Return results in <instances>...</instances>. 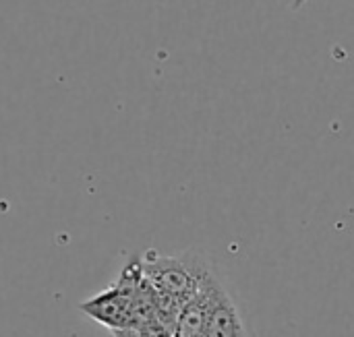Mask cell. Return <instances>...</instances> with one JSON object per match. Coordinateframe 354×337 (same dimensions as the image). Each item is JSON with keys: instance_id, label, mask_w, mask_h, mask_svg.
<instances>
[{"instance_id": "6da1fadb", "label": "cell", "mask_w": 354, "mask_h": 337, "mask_svg": "<svg viewBox=\"0 0 354 337\" xmlns=\"http://www.w3.org/2000/svg\"><path fill=\"white\" fill-rule=\"evenodd\" d=\"M141 261L143 273L156 290L158 321L170 329L174 327L180 309L216 276L207 259L195 251L183 255H158L149 251L141 257Z\"/></svg>"}, {"instance_id": "7a4b0ae2", "label": "cell", "mask_w": 354, "mask_h": 337, "mask_svg": "<svg viewBox=\"0 0 354 337\" xmlns=\"http://www.w3.org/2000/svg\"><path fill=\"white\" fill-rule=\"evenodd\" d=\"M79 311L110 331L158 321L156 290L143 273L141 257H131L118 280L108 290L81 302Z\"/></svg>"}, {"instance_id": "3957f363", "label": "cell", "mask_w": 354, "mask_h": 337, "mask_svg": "<svg viewBox=\"0 0 354 337\" xmlns=\"http://www.w3.org/2000/svg\"><path fill=\"white\" fill-rule=\"evenodd\" d=\"M205 337H249L241 309L214 276L205 286Z\"/></svg>"}, {"instance_id": "277c9868", "label": "cell", "mask_w": 354, "mask_h": 337, "mask_svg": "<svg viewBox=\"0 0 354 337\" xmlns=\"http://www.w3.org/2000/svg\"><path fill=\"white\" fill-rule=\"evenodd\" d=\"M203 327H205V288L180 309L176 323L172 327V337H205Z\"/></svg>"}, {"instance_id": "5b68a950", "label": "cell", "mask_w": 354, "mask_h": 337, "mask_svg": "<svg viewBox=\"0 0 354 337\" xmlns=\"http://www.w3.org/2000/svg\"><path fill=\"white\" fill-rule=\"evenodd\" d=\"M114 337H172V329L160 321H147L139 325H131L124 329H114Z\"/></svg>"}, {"instance_id": "8992f818", "label": "cell", "mask_w": 354, "mask_h": 337, "mask_svg": "<svg viewBox=\"0 0 354 337\" xmlns=\"http://www.w3.org/2000/svg\"><path fill=\"white\" fill-rule=\"evenodd\" d=\"M305 2H307V0H292V2H290V8H295V10H297V8H301Z\"/></svg>"}, {"instance_id": "52a82bcc", "label": "cell", "mask_w": 354, "mask_h": 337, "mask_svg": "<svg viewBox=\"0 0 354 337\" xmlns=\"http://www.w3.org/2000/svg\"><path fill=\"white\" fill-rule=\"evenodd\" d=\"M288 2H292V0H288Z\"/></svg>"}]
</instances>
